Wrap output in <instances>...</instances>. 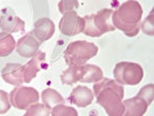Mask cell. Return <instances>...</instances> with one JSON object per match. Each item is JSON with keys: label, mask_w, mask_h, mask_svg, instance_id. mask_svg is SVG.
<instances>
[{"label": "cell", "mask_w": 154, "mask_h": 116, "mask_svg": "<svg viewBox=\"0 0 154 116\" xmlns=\"http://www.w3.org/2000/svg\"><path fill=\"white\" fill-rule=\"evenodd\" d=\"M1 76L5 82L18 86L24 83V65L18 63H8L1 71Z\"/></svg>", "instance_id": "9"}, {"label": "cell", "mask_w": 154, "mask_h": 116, "mask_svg": "<svg viewBox=\"0 0 154 116\" xmlns=\"http://www.w3.org/2000/svg\"><path fill=\"white\" fill-rule=\"evenodd\" d=\"M54 24L51 19L42 18L34 24V30L32 31L36 38L42 43L51 39L54 34Z\"/></svg>", "instance_id": "14"}, {"label": "cell", "mask_w": 154, "mask_h": 116, "mask_svg": "<svg viewBox=\"0 0 154 116\" xmlns=\"http://www.w3.org/2000/svg\"><path fill=\"white\" fill-rule=\"evenodd\" d=\"M51 109L46 107L44 104H39L38 102L32 104L26 109V116H48L51 115Z\"/></svg>", "instance_id": "19"}, {"label": "cell", "mask_w": 154, "mask_h": 116, "mask_svg": "<svg viewBox=\"0 0 154 116\" xmlns=\"http://www.w3.org/2000/svg\"><path fill=\"white\" fill-rule=\"evenodd\" d=\"M6 9L7 8L4 9L0 17V28L6 33H16L23 31L25 28V22Z\"/></svg>", "instance_id": "12"}, {"label": "cell", "mask_w": 154, "mask_h": 116, "mask_svg": "<svg viewBox=\"0 0 154 116\" xmlns=\"http://www.w3.org/2000/svg\"><path fill=\"white\" fill-rule=\"evenodd\" d=\"M114 77L121 85H137L142 81L144 70L140 64L131 62H120L113 70Z\"/></svg>", "instance_id": "5"}, {"label": "cell", "mask_w": 154, "mask_h": 116, "mask_svg": "<svg viewBox=\"0 0 154 116\" xmlns=\"http://www.w3.org/2000/svg\"><path fill=\"white\" fill-rule=\"evenodd\" d=\"M40 44L41 42L36 38L33 32H29L18 40L16 45L17 53L23 58H32L39 50Z\"/></svg>", "instance_id": "8"}, {"label": "cell", "mask_w": 154, "mask_h": 116, "mask_svg": "<svg viewBox=\"0 0 154 116\" xmlns=\"http://www.w3.org/2000/svg\"><path fill=\"white\" fill-rule=\"evenodd\" d=\"M17 42L11 33L1 32L0 33V56L11 55L16 49Z\"/></svg>", "instance_id": "18"}, {"label": "cell", "mask_w": 154, "mask_h": 116, "mask_svg": "<svg viewBox=\"0 0 154 116\" xmlns=\"http://www.w3.org/2000/svg\"><path fill=\"white\" fill-rule=\"evenodd\" d=\"M45 62V53L41 50H38L32 56L26 65H24V82L29 83L37 76V73L41 70L42 66Z\"/></svg>", "instance_id": "10"}, {"label": "cell", "mask_w": 154, "mask_h": 116, "mask_svg": "<svg viewBox=\"0 0 154 116\" xmlns=\"http://www.w3.org/2000/svg\"><path fill=\"white\" fill-rule=\"evenodd\" d=\"M79 4L77 0H61L58 4V8L59 11L62 14H66L69 11H73L75 9L78 8Z\"/></svg>", "instance_id": "21"}, {"label": "cell", "mask_w": 154, "mask_h": 116, "mask_svg": "<svg viewBox=\"0 0 154 116\" xmlns=\"http://www.w3.org/2000/svg\"><path fill=\"white\" fill-rule=\"evenodd\" d=\"M9 101L14 108L26 110L32 104L39 101V93L33 87L18 85L9 93Z\"/></svg>", "instance_id": "6"}, {"label": "cell", "mask_w": 154, "mask_h": 116, "mask_svg": "<svg viewBox=\"0 0 154 116\" xmlns=\"http://www.w3.org/2000/svg\"><path fill=\"white\" fill-rule=\"evenodd\" d=\"M142 31L146 35L153 36L154 34V27H153V11H151L150 14L145 19V21L143 22V24L141 25Z\"/></svg>", "instance_id": "23"}, {"label": "cell", "mask_w": 154, "mask_h": 116, "mask_svg": "<svg viewBox=\"0 0 154 116\" xmlns=\"http://www.w3.org/2000/svg\"><path fill=\"white\" fill-rule=\"evenodd\" d=\"M11 101L6 92L0 90V114H4L11 109Z\"/></svg>", "instance_id": "24"}, {"label": "cell", "mask_w": 154, "mask_h": 116, "mask_svg": "<svg viewBox=\"0 0 154 116\" xmlns=\"http://www.w3.org/2000/svg\"><path fill=\"white\" fill-rule=\"evenodd\" d=\"M153 92H154V85L152 83H150V84L143 86L140 90V92H139L138 96L142 97L144 100H146V102L150 105L153 101Z\"/></svg>", "instance_id": "22"}, {"label": "cell", "mask_w": 154, "mask_h": 116, "mask_svg": "<svg viewBox=\"0 0 154 116\" xmlns=\"http://www.w3.org/2000/svg\"><path fill=\"white\" fill-rule=\"evenodd\" d=\"M125 106V116H142L146 113L150 105L142 97L137 95L136 97L122 101Z\"/></svg>", "instance_id": "13"}, {"label": "cell", "mask_w": 154, "mask_h": 116, "mask_svg": "<svg viewBox=\"0 0 154 116\" xmlns=\"http://www.w3.org/2000/svg\"><path fill=\"white\" fill-rule=\"evenodd\" d=\"M41 100L43 104L46 107H48L49 109H53V107H54L56 105L63 104L65 102L64 98L53 88H45L41 93Z\"/></svg>", "instance_id": "17"}, {"label": "cell", "mask_w": 154, "mask_h": 116, "mask_svg": "<svg viewBox=\"0 0 154 116\" xmlns=\"http://www.w3.org/2000/svg\"><path fill=\"white\" fill-rule=\"evenodd\" d=\"M93 92L97 97V103L104 108L107 114L110 116L123 115V85L119 84L116 80L103 77L94 83Z\"/></svg>", "instance_id": "1"}, {"label": "cell", "mask_w": 154, "mask_h": 116, "mask_svg": "<svg viewBox=\"0 0 154 116\" xmlns=\"http://www.w3.org/2000/svg\"><path fill=\"white\" fill-rule=\"evenodd\" d=\"M143 8L136 0H128L113 11L111 21L115 28L122 31L126 36L135 37L141 28Z\"/></svg>", "instance_id": "2"}, {"label": "cell", "mask_w": 154, "mask_h": 116, "mask_svg": "<svg viewBox=\"0 0 154 116\" xmlns=\"http://www.w3.org/2000/svg\"><path fill=\"white\" fill-rule=\"evenodd\" d=\"M113 11L111 8H104L99 11L97 14H88L84 17L85 27L83 33L86 36L91 37H100L107 32L115 30L113 26L111 17Z\"/></svg>", "instance_id": "3"}, {"label": "cell", "mask_w": 154, "mask_h": 116, "mask_svg": "<svg viewBox=\"0 0 154 116\" xmlns=\"http://www.w3.org/2000/svg\"><path fill=\"white\" fill-rule=\"evenodd\" d=\"M83 65H71L67 70L64 71L61 75V81L63 84L73 85L74 83L79 82L82 77Z\"/></svg>", "instance_id": "15"}, {"label": "cell", "mask_w": 154, "mask_h": 116, "mask_svg": "<svg viewBox=\"0 0 154 116\" xmlns=\"http://www.w3.org/2000/svg\"><path fill=\"white\" fill-rule=\"evenodd\" d=\"M51 115L53 116H77L78 112L72 107H68L63 104H58L53 107L51 112Z\"/></svg>", "instance_id": "20"}, {"label": "cell", "mask_w": 154, "mask_h": 116, "mask_svg": "<svg viewBox=\"0 0 154 116\" xmlns=\"http://www.w3.org/2000/svg\"><path fill=\"white\" fill-rule=\"evenodd\" d=\"M103 78V71L100 67L91 64H84L82 77L79 82L82 83H95Z\"/></svg>", "instance_id": "16"}, {"label": "cell", "mask_w": 154, "mask_h": 116, "mask_svg": "<svg viewBox=\"0 0 154 116\" xmlns=\"http://www.w3.org/2000/svg\"><path fill=\"white\" fill-rule=\"evenodd\" d=\"M99 47L93 42L85 40L73 41L67 46L64 58L68 66L84 65L88 60L97 56Z\"/></svg>", "instance_id": "4"}, {"label": "cell", "mask_w": 154, "mask_h": 116, "mask_svg": "<svg viewBox=\"0 0 154 116\" xmlns=\"http://www.w3.org/2000/svg\"><path fill=\"white\" fill-rule=\"evenodd\" d=\"M94 92L91 88L82 85H77L69 96V102L79 108H85L94 101Z\"/></svg>", "instance_id": "11"}, {"label": "cell", "mask_w": 154, "mask_h": 116, "mask_svg": "<svg viewBox=\"0 0 154 116\" xmlns=\"http://www.w3.org/2000/svg\"><path fill=\"white\" fill-rule=\"evenodd\" d=\"M85 27V21L79 17L75 11H69L63 14L59 23L60 31L66 36H75L82 33Z\"/></svg>", "instance_id": "7"}]
</instances>
